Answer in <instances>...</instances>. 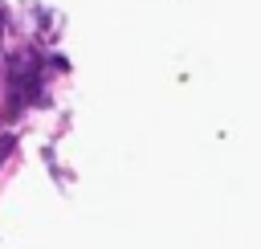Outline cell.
Segmentation results:
<instances>
[{
    "mask_svg": "<svg viewBox=\"0 0 261 249\" xmlns=\"http://www.w3.org/2000/svg\"><path fill=\"white\" fill-rule=\"evenodd\" d=\"M0 139H4V143H0V159H8V155H12V135H0Z\"/></svg>",
    "mask_w": 261,
    "mask_h": 249,
    "instance_id": "cell-1",
    "label": "cell"
},
{
    "mask_svg": "<svg viewBox=\"0 0 261 249\" xmlns=\"http://www.w3.org/2000/svg\"><path fill=\"white\" fill-rule=\"evenodd\" d=\"M0 20H4V12H0Z\"/></svg>",
    "mask_w": 261,
    "mask_h": 249,
    "instance_id": "cell-2",
    "label": "cell"
}]
</instances>
